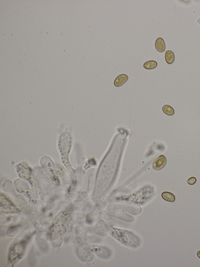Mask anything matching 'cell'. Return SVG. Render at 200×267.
Wrapping results in <instances>:
<instances>
[{
    "label": "cell",
    "instance_id": "1",
    "mask_svg": "<svg viewBox=\"0 0 200 267\" xmlns=\"http://www.w3.org/2000/svg\"><path fill=\"white\" fill-rule=\"evenodd\" d=\"M110 235L125 246L136 248L139 246L140 240L131 231L113 228L110 231Z\"/></svg>",
    "mask_w": 200,
    "mask_h": 267
},
{
    "label": "cell",
    "instance_id": "2",
    "mask_svg": "<svg viewBox=\"0 0 200 267\" xmlns=\"http://www.w3.org/2000/svg\"><path fill=\"white\" fill-rule=\"evenodd\" d=\"M167 159L163 155H161L154 161L153 167L156 170H159L163 168L166 164Z\"/></svg>",
    "mask_w": 200,
    "mask_h": 267
},
{
    "label": "cell",
    "instance_id": "3",
    "mask_svg": "<svg viewBox=\"0 0 200 267\" xmlns=\"http://www.w3.org/2000/svg\"><path fill=\"white\" fill-rule=\"evenodd\" d=\"M129 77L128 75L125 74H121L119 75L116 78L114 81V84L115 86L117 87H119L123 85L128 80Z\"/></svg>",
    "mask_w": 200,
    "mask_h": 267
},
{
    "label": "cell",
    "instance_id": "4",
    "mask_svg": "<svg viewBox=\"0 0 200 267\" xmlns=\"http://www.w3.org/2000/svg\"><path fill=\"white\" fill-rule=\"evenodd\" d=\"M156 49L158 52L163 53L165 52L166 46L163 39L162 38H159L157 39L155 44Z\"/></svg>",
    "mask_w": 200,
    "mask_h": 267
},
{
    "label": "cell",
    "instance_id": "5",
    "mask_svg": "<svg viewBox=\"0 0 200 267\" xmlns=\"http://www.w3.org/2000/svg\"><path fill=\"white\" fill-rule=\"evenodd\" d=\"M165 58L167 63L169 64H172L175 60L174 54L171 51L168 50L166 52Z\"/></svg>",
    "mask_w": 200,
    "mask_h": 267
},
{
    "label": "cell",
    "instance_id": "6",
    "mask_svg": "<svg viewBox=\"0 0 200 267\" xmlns=\"http://www.w3.org/2000/svg\"><path fill=\"white\" fill-rule=\"evenodd\" d=\"M162 196L163 199L165 201L170 202H174L176 200L175 195L169 192H165L162 194Z\"/></svg>",
    "mask_w": 200,
    "mask_h": 267
},
{
    "label": "cell",
    "instance_id": "7",
    "mask_svg": "<svg viewBox=\"0 0 200 267\" xmlns=\"http://www.w3.org/2000/svg\"><path fill=\"white\" fill-rule=\"evenodd\" d=\"M157 66V62L154 60H150L144 63V67L146 69L150 70L155 69Z\"/></svg>",
    "mask_w": 200,
    "mask_h": 267
},
{
    "label": "cell",
    "instance_id": "8",
    "mask_svg": "<svg viewBox=\"0 0 200 267\" xmlns=\"http://www.w3.org/2000/svg\"><path fill=\"white\" fill-rule=\"evenodd\" d=\"M162 110L165 114L168 116L173 115L174 114V111L172 107L168 105H164L162 108Z\"/></svg>",
    "mask_w": 200,
    "mask_h": 267
},
{
    "label": "cell",
    "instance_id": "9",
    "mask_svg": "<svg viewBox=\"0 0 200 267\" xmlns=\"http://www.w3.org/2000/svg\"><path fill=\"white\" fill-rule=\"evenodd\" d=\"M196 178L195 177H192L188 180L187 182L190 185H193L196 183Z\"/></svg>",
    "mask_w": 200,
    "mask_h": 267
},
{
    "label": "cell",
    "instance_id": "10",
    "mask_svg": "<svg viewBox=\"0 0 200 267\" xmlns=\"http://www.w3.org/2000/svg\"><path fill=\"white\" fill-rule=\"evenodd\" d=\"M197 255L198 257L200 259V250L198 251L197 253Z\"/></svg>",
    "mask_w": 200,
    "mask_h": 267
}]
</instances>
